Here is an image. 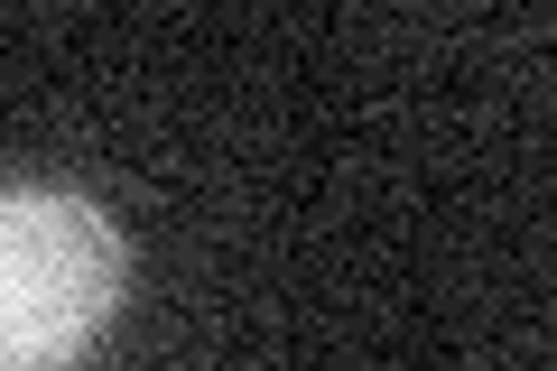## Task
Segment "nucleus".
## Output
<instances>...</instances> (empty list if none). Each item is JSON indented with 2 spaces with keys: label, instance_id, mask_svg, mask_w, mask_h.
I'll return each mask as SVG.
<instances>
[{
  "label": "nucleus",
  "instance_id": "f257e3e1",
  "mask_svg": "<svg viewBox=\"0 0 557 371\" xmlns=\"http://www.w3.org/2000/svg\"><path fill=\"white\" fill-rule=\"evenodd\" d=\"M131 251L94 196L0 186V371H75L112 325Z\"/></svg>",
  "mask_w": 557,
  "mask_h": 371
}]
</instances>
